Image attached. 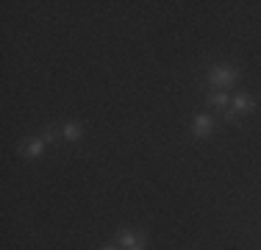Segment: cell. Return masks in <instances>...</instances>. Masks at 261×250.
I'll return each mask as SVG.
<instances>
[{"label":"cell","instance_id":"cell-5","mask_svg":"<svg viewBox=\"0 0 261 250\" xmlns=\"http://www.w3.org/2000/svg\"><path fill=\"white\" fill-rule=\"evenodd\" d=\"M45 147H47V142L42 139V134L39 136H25V139H20V145H17V153L22 156V159H39L42 153H45Z\"/></svg>","mask_w":261,"mask_h":250},{"label":"cell","instance_id":"cell-10","mask_svg":"<svg viewBox=\"0 0 261 250\" xmlns=\"http://www.w3.org/2000/svg\"><path fill=\"white\" fill-rule=\"evenodd\" d=\"M134 250H145V247H134Z\"/></svg>","mask_w":261,"mask_h":250},{"label":"cell","instance_id":"cell-8","mask_svg":"<svg viewBox=\"0 0 261 250\" xmlns=\"http://www.w3.org/2000/svg\"><path fill=\"white\" fill-rule=\"evenodd\" d=\"M42 139L50 145V142H59L61 139V128H56V125H47L45 131H42Z\"/></svg>","mask_w":261,"mask_h":250},{"label":"cell","instance_id":"cell-7","mask_svg":"<svg viewBox=\"0 0 261 250\" xmlns=\"http://www.w3.org/2000/svg\"><path fill=\"white\" fill-rule=\"evenodd\" d=\"M61 139L70 142V145L81 142V139H84V125H81V122H64V125H61Z\"/></svg>","mask_w":261,"mask_h":250},{"label":"cell","instance_id":"cell-4","mask_svg":"<svg viewBox=\"0 0 261 250\" xmlns=\"http://www.w3.org/2000/svg\"><path fill=\"white\" fill-rule=\"evenodd\" d=\"M214 128H217V120H214L211 111H197V114L192 117V125H189L195 139H208V136L214 134Z\"/></svg>","mask_w":261,"mask_h":250},{"label":"cell","instance_id":"cell-6","mask_svg":"<svg viewBox=\"0 0 261 250\" xmlns=\"http://www.w3.org/2000/svg\"><path fill=\"white\" fill-rule=\"evenodd\" d=\"M231 97H233V95H228V92L211 89L208 95H206V106H208L211 111H222V114H225V111L231 109Z\"/></svg>","mask_w":261,"mask_h":250},{"label":"cell","instance_id":"cell-2","mask_svg":"<svg viewBox=\"0 0 261 250\" xmlns=\"http://www.w3.org/2000/svg\"><path fill=\"white\" fill-rule=\"evenodd\" d=\"M145 242H147L145 231H136V228H130V225H120V228H117V234H114V245L120 247V250L145 247Z\"/></svg>","mask_w":261,"mask_h":250},{"label":"cell","instance_id":"cell-9","mask_svg":"<svg viewBox=\"0 0 261 250\" xmlns=\"http://www.w3.org/2000/svg\"><path fill=\"white\" fill-rule=\"evenodd\" d=\"M100 250H120V247H117V245H103Z\"/></svg>","mask_w":261,"mask_h":250},{"label":"cell","instance_id":"cell-3","mask_svg":"<svg viewBox=\"0 0 261 250\" xmlns=\"http://www.w3.org/2000/svg\"><path fill=\"white\" fill-rule=\"evenodd\" d=\"M256 111V100H253L250 92H236V95L231 97V109L225 111V120L228 122H233L236 117H247V114H253Z\"/></svg>","mask_w":261,"mask_h":250},{"label":"cell","instance_id":"cell-1","mask_svg":"<svg viewBox=\"0 0 261 250\" xmlns=\"http://www.w3.org/2000/svg\"><path fill=\"white\" fill-rule=\"evenodd\" d=\"M239 67L228 64V61H222V64H214L208 67V86L217 92H228L231 86H236V81H239Z\"/></svg>","mask_w":261,"mask_h":250}]
</instances>
